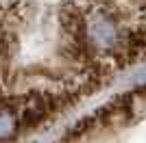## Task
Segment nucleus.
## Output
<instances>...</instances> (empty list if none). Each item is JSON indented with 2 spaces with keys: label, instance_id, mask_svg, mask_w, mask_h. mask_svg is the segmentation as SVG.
<instances>
[{
  "label": "nucleus",
  "instance_id": "obj_1",
  "mask_svg": "<svg viewBox=\"0 0 146 143\" xmlns=\"http://www.w3.org/2000/svg\"><path fill=\"white\" fill-rule=\"evenodd\" d=\"M18 128V119L11 115V111H7L5 108H0V139H9L15 132Z\"/></svg>",
  "mask_w": 146,
  "mask_h": 143
}]
</instances>
